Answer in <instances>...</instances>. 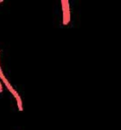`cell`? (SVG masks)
I'll use <instances>...</instances> for the list:
<instances>
[{
    "instance_id": "6da1fadb",
    "label": "cell",
    "mask_w": 121,
    "mask_h": 130,
    "mask_svg": "<svg viewBox=\"0 0 121 130\" xmlns=\"http://www.w3.org/2000/svg\"><path fill=\"white\" fill-rule=\"evenodd\" d=\"M62 11H63V24L67 25L70 21V10H69V2L67 0H62Z\"/></svg>"
},
{
    "instance_id": "7a4b0ae2",
    "label": "cell",
    "mask_w": 121,
    "mask_h": 130,
    "mask_svg": "<svg viewBox=\"0 0 121 130\" xmlns=\"http://www.w3.org/2000/svg\"><path fill=\"white\" fill-rule=\"evenodd\" d=\"M1 80H2V81H3V83H4L5 85H6L7 89H8V90H9V91H10V92H11V93L13 94V95H15V94L17 93V92H16V90H15V89H14V88L12 87V85H11V84L9 83V81H8V80H7V79H6L5 77H4L3 79H1Z\"/></svg>"
},
{
    "instance_id": "3957f363",
    "label": "cell",
    "mask_w": 121,
    "mask_h": 130,
    "mask_svg": "<svg viewBox=\"0 0 121 130\" xmlns=\"http://www.w3.org/2000/svg\"><path fill=\"white\" fill-rule=\"evenodd\" d=\"M14 96H15L16 102H17V107H18V110H19V111H22V102H21V99H20L19 94H18V93H16Z\"/></svg>"
},
{
    "instance_id": "277c9868",
    "label": "cell",
    "mask_w": 121,
    "mask_h": 130,
    "mask_svg": "<svg viewBox=\"0 0 121 130\" xmlns=\"http://www.w3.org/2000/svg\"><path fill=\"white\" fill-rule=\"evenodd\" d=\"M5 76H4V74H3V71L2 70H0V79H3Z\"/></svg>"
},
{
    "instance_id": "5b68a950",
    "label": "cell",
    "mask_w": 121,
    "mask_h": 130,
    "mask_svg": "<svg viewBox=\"0 0 121 130\" xmlns=\"http://www.w3.org/2000/svg\"><path fill=\"white\" fill-rule=\"evenodd\" d=\"M2 90H3V87H2V84L0 82V92H2Z\"/></svg>"
},
{
    "instance_id": "8992f818",
    "label": "cell",
    "mask_w": 121,
    "mask_h": 130,
    "mask_svg": "<svg viewBox=\"0 0 121 130\" xmlns=\"http://www.w3.org/2000/svg\"><path fill=\"white\" fill-rule=\"evenodd\" d=\"M0 70H2V69H1V66H0Z\"/></svg>"
}]
</instances>
